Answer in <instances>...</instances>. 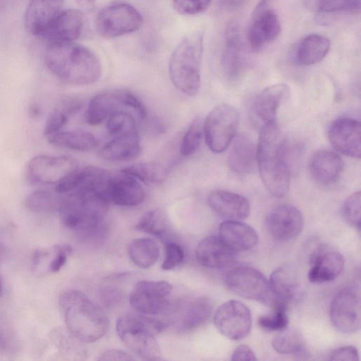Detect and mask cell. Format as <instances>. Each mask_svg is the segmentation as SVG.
Segmentation results:
<instances>
[{"label": "cell", "mask_w": 361, "mask_h": 361, "mask_svg": "<svg viewBox=\"0 0 361 361\" xmlns=\"http://www.w3.org/2000/svg\"><path fill=\"white\" fill-rule=\"evenodd\" d=\"M110 202L94 185H83L61 197L59 212L68 228L91 232L105 218Z\"/></svg>", "instance_id": "277c9868"}, {"label": "cell", "mask_w": 361, "mask_h": 361, "mask_svg": "<svg viewBox=\"0 0 361 361\" xmlns=\"http://www.w3.org/2000/svg\"><path fill=\"white\" fill-rule=\"evenodd\" d=\"M75 3L84 8H90L94 6L96 0H75Z\"/></svg>", "instance_id": "11a10c76"}, {"label": "cell", "mask_w": 361, "mask_h": 361, "mask_svg": "<svg viewBox=\"0 0 361 361\" xmlns=\"http://www.w3.org/2000/svg\"><path fill=\"white\" fill-rule=\"evenodd\" d=\"M106 129L114 136L137 130L135 116L128 111H119L107 118Z\"/></svg>", "instance_id": "7bdbcfd3"}, {"label": "cell", "mask_w": 361, "mask_h": 361, "mask_svg": "<svg viewBox=\"0 0 361 361\" xmlns=\"http://www.w3.org/2000/svg\"><path fill=\"white\" fill-rule=\"evenodd\" d=\"M287 311L274 310L272 312L261 315L257 319L258 326L266 331L279 332L288 328Z\"/></svg>", "instance_id": "ee69618b"}, {"label": "cell", "mask_w": 361, "mask_h": 361, "mask_svg": "<svg viewBox=\"0 0 361 361\" xmlns=\"http://www.w3.org/2000/svg\"><path fill=\"white\" fill-rule=\"evenodd\" d=\"M119 111H130L140 120H145L147 115L145 106L135 94L126 89H116L101 92L91 99L85 114L86 121L97 126Z\"/></svg>", "instance_id": "52a82bcc"}, {"label": "cell", "mask_w": 361, "mask_h": 361, "mask_svg": "<svg viewBox=\"0 0 361 361\" xmlns=\"http://www.w3.org/2000/svg\"><path fill=\"white\" fill-rule=\"evenodd\" d=\"M136 228L145 233L162 238L167 229V219L160 209L146 212L140 219Z\"/></svg>", "instance_id": "60d3db41"}, {"label": "cell", "mask_w": 361, "mask_h": 361, "mask_svg": "<svg viewBox=\"0 0 361 361\" xmlns=\"http://www.w3.org/2000/svg\"><path fill=\"white\" fill-rule=\"evenodd\" d=\"M308 280L313 283H322L336 279L344 267L343 255L332 248L321 247L312 254Z\"/></svg>", "instance_id": "603a6c76"}, {"label": "cell", "mask_w": 361, "mask_h": 361, "mask_svg": "<svg viewBox=\"0 0 361 361\" xmlns=\"http://www.w3.org/2000/svg\"><path fill=\"white\" fill-rule=\"evenodd\" d=\"M70 113L63 107L53 110L48 116L44 125L45 137L51 135L63 128L68 121Z\"/></svg>", "instance_id": "c3c4849f"}, {"label": "cell", "mask_w": 361, "mask_h": 361, "mask_svg": "<svg viewBox=\"0 0 361 361\" xmlns=\"http://www.w3.org/2000/svg\"><path fill=\"white\" fill-rule=\"evenodd\" d=\"M330 318L334 328L342 333L353 334L360 329L361 302L357 288L345 287L334 296Z\"/></svg>", "instance_id": "8fae6325"}, {"label": "cell", "mask_w": 361, "mask_h": 361, "mask_svg": "<svg viewBox=\"0 0 361 361\" xmlns=\"http://www.w3.org/2000/svg\"><path fill=\"white\" fill-rule=\"evenodd\" d=\"M242 34L237 22L228 25L221 62L225 74L231 80L238 79L245 68V48Z\"/></svg>", "instance_id": "44dd1931"}, {"label": "cell", "mask_w": 361, "mask_h": 361, "mask_svg": "<svg viewBox=\"0 0 361 361\" xmlns=\"http://www.w3.org/2000/svg\"><path fill=\"white\" fill-rule=\"evenodd\" d=\"M289 95V87L283 83L264 89L255 97L251 104L254 120L262 126L275 122L278 109L288 99Z\"/></svg>", "instance_id": "7402d4cb"}, {"label": "cell", "mask_w": 361, "mask_h": 361, "mask_svg": "<svg viewBox=\"0 0 361 361\" xmlns=\"http://www.w3.org/2000/svg\"><path fill=\"white\" fill-rule=\"evenodd\" d=\"M0 253H1V249H0Z\"/></svg>", "instance_id": "91938a15"}, {"label": "cell", "mask_w": 361, "mask_h": 361, "mask_svg": "<svg viewBox=\"0 0 361 361\" xmlns=\"http://www.w3.org/2000/svg\"><path fill=\"white\" fill-rule=\"evenodd\" d=\"M59 307L68 331L82 343H93L103 337L108 319L102 309L78 290L63 291Z\"/></svg>", "instance_id": "3957f363"}, {"label": "cell", "mask_w": 361, "mask_h": 361, "mask_svg": "<svg viewBox=\"0 0 361 361\" xmlns=\"http://www.w3.org/2000/svg\"><path fill=\"white\" fill-rule=\"evenodd\" d=\"M214 322L217 330L225 337L238 341L245 338L252 327L250 309L238 300H228L216 311Z\"/></svg>", "instance_id": "4fadbf2b"}, {"label": "cell", "mask_w": 361, "mask_h": 361, "mask_svg": "<svg viewBox=\"0 0 361 361\" xmlns=\"http://www.w3.org/2000/svg\"><path fill=\"white\" fill-rule=\"evenodd\" d=\"M142 150L137 130L115 136L100 150L99 156L109 161H124L135 159Z\"/></svg>", "instance_id": "f1b7e54d"}, {"label": "cell", "mask_w": 361, "mask_h": 361, "mask_svg": "<svg viewBox=\"0 0 361 361\" xmlns=\"http://www.w3.org/2000/svg\"><path fill=\"white\" fill-rule=\"evenodd\" d=\"M309 169L317 183L327 185L338 180L343 170V161L336 152L322 149L313 154Z\"/></svg>", "instance_id": "4316f807"}, {"label": "cell", "mask_w": 361, "mask_h": 361, "mask_svg": "<svg viewBox=\"0 0 361 361\" xmlns=\"http://www.w3.org/2000/svg\"><path fill=\"white\" fill-rule=\"evenodd\" d=\"M268 231L275 239L290 240L297 237L303 228V216L295 207L283 204L273 209L266 220Z\"/></svg>", "instance_id": "ffe728a7"}, {"label": "cell", "mask_w": 361, "mask_h": 361, "mask_svg": "<svg viewBox=\"0 0 361 361\" xmlns=\"http://www.w3.org/2000/svg\"><path fill=\"white\" fill-rule=\"evenodd\" d=\"M30 114L32 116H37L40 114V109L37 104H32L29 109Z\"/></svg>", "instance_id": "9f6ffc18"}, {"label": "cell", "mask_w": 361, "mask_h": 361, "mask_svg": "<svg viewBox=\"0 0 361 361\" xmlns=\"http://www.w3.org/2000/svg\"><path fill=\"white\" fill-rule=\"evenodd\" d=\"M65 0H30L24 15L26 31L42 37L49 25L62 11Z\"/></svg>", "instance_id": "cb8c5ba5"}, {"label": "cell", "mask_w": 361, "mask_h": 361, "mask_svg": "<svg viewBox=\"0 0 361 361\" xmlns=\"http://www.w3.org/2000/svg\"><path fill=\"white\" fill-rule=\"evenodd\" d=\"M99 360H133L130 355L119 350H109L104 352L98 358Z\"/></svg>", "instance_id": "f5cc1de1"}, {"label": "cell", "mask_w": 361, "mask_h": 361, "mask_svg": "<svg viewBox=\"0 0 361 361\" xmlns=\"http://www.w3.org/2000/svg\"><path fill=\"white\" fill-rule=\"evenodd\" d=\"M331 360L355 361L359 360V354L355 346L346 345L334 350L331 355Z\"/></svg>", "instance_id": "f907efd6"}, {"label": "cell", "mask_w": 361, "mask_h": 361, "mask_svg": "<svg viewBox=\"0 0 361 361\" xmlns=\"http://www.w3.org/2000/svg\"><path fill=\"white\" fill-rule=\"evenodd\" d=\"M54 257L52 258L49 270L55 273L60 271L67 260V257L71 253L72 247L68 245H57L53 247Z\"/></svg>", "instance_id": "681fc988"}, {"label": "cell", "mask_w": 361, "mask_h": 361, "mask_svg": "<svg viewBox=\"0 0 361 361\" xmlns=\"http://www.w3.org/2000/svg\"><path fill=\"white\" fill-rule=\"evenodd\" d=\"M166 326V323L153 316L127 313L118 319L116 330L122 342L134 354L147 360H160L161 350L156 335Z\"/></svg>", "instance_id": "8992f818"}, {"label": "cell", "mask_w": 361, "mask_h": 361, "mask_svg": "<svg viewBox=\"0 0 361 361\" xmlns=\"http://www.w3.org/2000/svg\"><path fill=\"white\" fill-rule=\"evenodd\" d=\"M211 209L226 220H243L250 211L247 200L237 193L224 190L211 192L207 198Z\"/></svg>", "instance_id": "484cf974"}, {"label": "cell", "mask_w": 361, "mask_h": 361, "mask_svg": "<svg viewBox=\"0 0 361 361\" xmlns=\"http://www.w3.org/2000/svg\"><path fill=\"white\" fill-rule=\"evenodd\" d=\"M257 162V147L246 134L241 133L234 137L228 157L230 169L238 174H247L252 171Z\"/></svg>", "instance_id": "f546056e"}, {"label": "cell", "mask_w": 361, "mask_h": 361, "mask_svg": "<svg viewBox=\"0 0 361 361\" xmlns=\"http://www.w3.org/2000/svg\"><path fill=\"white\" fill-rule=\"evenodd\" d=\"M257 147L261 178L270 193L283 197L288 192L290 169L286 142L276 121L262 126Z\"/></svg>", "instance_id": "7a4b0ae2"}, {"label": "cell", "mask_w": 361, "mask_h": 361, "mask_svg": "<svg viewBox=\"0 0 361 361\" xmlns=\"http://www.w3.org/2000/svg\"><path fill=\"white\" fill-rule=\"evenodd\" d=\"M247 0H221L222 5L229 9L235 10L241 7Z\"/></svg>", "instance_id": "db71d44e"}, {"label": "cell", "mask_w": 361, "mask_h": 361, "mask_svg": "<svg viewBox=\"0 0 361 361\" xmlns=\"http://www.w3.org/2000/svg\"><path fill=\"white\" fill-rule=\"evenodd\" d=\"M328 137L338 152L348 157L360 159L361 157V125L351 118L335 120L328 129Z\"/></svg>", "instance_id": "ac0fdd59"}, {"label": "cell", "mask_w": 361, "mask_h": 361, "mask_svg": "<svg viewBox=\"0 0 361 361\" xmlns=\"http://www.w3.org/2000/svg\"><path fill=\"white\" fill-rule=\"evenodd\" d=\"M203 135V123L201 118H196L182 138L180 147L181 155L188 157L194 154L200 145Z\"/></svg>", "instance_id": "b9f144b4"}, {"label": "cell", "mask_w": 361, "mask_h": 361, "mask_svg": "<svg viewBox=\"0 0 361 361\" xmlns=\"http://www.w3.org/2000/svg\"><path fill=\"white\" fill-rule=\"evenodd\" d=\"M6 345L5 338L3 334L0 331V348H3Z\"/></svg>", "instance_id": "6f0895ef"}, {"label": "cell", "mask_w": 361, "mask_h": 361, "mask_svg": "<svg viewBox=\"0 0 361 361\" xmlns=\"http://www.w3.org/2000/svg\"><path fill=\"white\" fill-rule=\"evenodd\" d=\"M44 61L50 72L68 85L92 84L102 73V63L95 53L74 42L49 44Z\"/></svg>", "instance_id": "6da1fadb"}, {"label": "cell", "mask_w": 361, "mask_h": 361, "mask_svg": "<svg viewBox=\"0 0 361 361\" xmlns=\"http://www.w3.org/2000/svg\"><path fill=\"white\" fill-rule=\"evenodd\" d=\"M195 255L201 265L214 269L227 268L236 259V252L214 235L207 236L198 243Z\"/></svg>", "instance_id": "d4e9b609"}, {"label": "cell", "mask_w": 361, "mask_h": 361, "mask_svg": "<svg viewBox=\"0 0 361 361\" xmlns=\"http://www.w3.org/2000/svg\"><path fill=\"white\" fill-rule=\"evenodd\" d=\"M212 310V302L207 298L199 297L187 302L178 318L179 330L188 332L200 326L209 319Z\"/></svg>", "instance_id": "1f68e13d"}, {"label": "cell", "mask_w": 361, "mask_h": 361, "mask_svg": "<svg viewBox=\"0 0 361 361\" xmlns=\"http://www.w3.org/2000/svg\"><path fill=\"white\" fill-rule=\"evenodd\" d=\"M219 237L235 252L251 250L258 243L255 230L238 220L221 222L219 227Z\"/></svg>", "instance_id": "83f0119b"}, {"label": "cell", "mask_w": 361, "mask_h": 361, "mask_svg": "<svg viewBox=\"0 0 361 361\" xmlns=\"http://www.w3.org/2000/svg\"><path fill=\"white\" fill-rule=\"evenodd\" d=\"M360 192H355L344 201L341 208L343 219L358 231L360 229Z\"/></svg>", "instance_id": "f6af8a7d"}, {"label": "cell", "mask_w": 361, "mask_h": 361, "mask_svg": "<svg viewBox=\"0 0 361 361\" xmlns=\"http://www.w3.org/2000/svg\"><path fill=\"white\" fill-rule=\"evenodd\" d=\"M269 0H262L256 8L247 32L252 50L258 51L275 40L281 32L279 18L274 11L267 7Z\"/></svg>", "instance_id": "e0dca14e"}, {"label": "cell", "mask_w": 361, "mask_h": 361, "mask_svg": "<svg viewBox=\"0 0 361 361\" xmlns=\"http://www.w3.org/2000/svg\"><path fill=\"white\" fill-rule=\"evenodd\" d=\"M86 23L85 16L80 10L61 11L42 37L49 44L73 42L82 35Z\"/></svg>", "instance_id": "d6986e66"}, {"label": "cell", "mask_w": 361, "mask_h": 361, "mask_svg": "<svg viewBox=\"0 0 361 361\" xmlns=\"http://www.w3.org/2000/svg\"><path fill=\"white\" fill-rule=\"evenodd\" d=\"M1 293H2V287H1V283L0 282V295H1Z\"/></svg>", "instance_id": "680465c9"}, {"label": "cell", "mask_w": 361, "mask_h": 361, "mask_svg": "<svg viewBox=\"0 0 361 361\" xmlns=\"http://www.w3.org/2000/svg\"><path fill=\"white\" fill-rule=\"evenodd\" d=\"M77 169L76 162L70 157L37 155L28 162L27 173L33 183L56 185Z\"/></svg>", "instance_id": "5bb4252c"}, {"label": "cell", "mask_w": 361, "mask_h": 361, "mask_svg": "<svg viewBox=\"0 0 361 361\" xmlns=\"http://www.w3.org/2000/svg\"><path fill=\"white\" fill-rule=\"evenodd\" d=\"M300 293V284L296 273L288 266L274 270L268 281L266 305L274 310L287 311L297 302Z\"/></svg>", "instance_id": "9a60e30c"}, {"label": "cell", "mask_w": 361, "mask_h": 361, "mask_svg": "<svg viewBox=\"0 0 361 361\" xmlns=\"http://www.w3.org/2000/svg\"><path fill=\"white\" fill-rule=\"evenodd\" d=\"M239 113L234 106L221 104L215 106L203 123L206 143L211 151H225L235 137L239 123Z\"/></svg>", "instance_id": "ba28073f"}, {"label": "cell", "mask_w": 361, "mask_h": 361, "mask_svg": "<svg viewBox=\"0 0 361 361\" xmlns=\"http://www.w3.org/2000/svg\"><path fill=\"white\" fill-rule=\"evenodd\" d=\"M48 190H37L30 193L25 199V206L30 210L38 213L58 211L61 197Z\"/></svg>", "instance_id": "8d00e7d4"}, {"label": "cell", "mask_w": 361, "mask_h": 361, "mask_svg": "<svg viewBox=\"0 0 361 361\" xmlns=\"http://www.w3.org/2000/svg\"><path fill=\"white\" fill-rule=\"evenodd\" d=\"M145 183L160 184L166 178V169L157 161L140 162L121 170Z\"/></svg>", "instance_id": "e575fe53"}, {"label": "cell", "mask_w": 361, "mask_h": 361, "mask_svg": "<svg viewBox=\"0 0 361 361\" xmlns=\"http://www.w3.org/2000/svg\"><path fill=\"white\" fill-rule=\"evenodd\" d=\"M51 340L56 347L65 355L82 360L87 355L82 342L78 340L67 329H56L51 332Z\"/></svg>", "instance_id": "74e56055"}, {"label": "cell", "mask_w": 361, "mask_h": 361, "mask_svg": "<svg viewBox=\"0 0 361 361\" xmlns=\"http://www.w3.org/2000/svg\"><path fill=\"white\" fill-rule=\"evenodd\" d=\"M128 255L132 262L141 269L154 265L159 257V248L150 238L134 239L129 245Z\"/></svg>", "instance_id": "836d02e7"}, {"label": "cell", "mask_w": 361, "mask_h": 361, "mask_svg": "<svg viewBox=\"0 0 361 361\" xmlns=\"http://www.w3.org/2000/svg\"><path fill=\"white\" fill-rule=\"evenodd\" d=\"M231 360L254 361L257 360V357L255 353L250 346L246 345H241L238 346L233 351Z\"/></svg>", "instance_id": "816d5d0a"}, {"label": "cell", "mask_w": 361, "mask_h": 361, "mask_svg": "<svg viewBox=\"0 0 361 361\" xmlns=\"http://www.w3.org/2000/svg\"><path fill=\"white\" fill-rule=\"evenodd\" d=\"M307 9L317 13L360 11L361 0H304Z\"/></svg>", "instance_id": "f35d334b"}, {"label": "cell", "mask_w": 361, "mask_h": 361, "mask_svg": "<svg viewBox=\"0 0 361 361\" xmlns=\"http://www.w3.org/2000/svg\"><path fill=\"white\" fill-rule=\"evenodd\" d=\"M101 192L110 203L118 206H136L145 199V192L137 180L121 171L116 174L109 172Z\"/></svg>", "instance_id": "2e32d148"}, {"label": "cell", "mask_w": 361, "mask_h": 361, "mask_svg": "<svg viewBox=\"0 0 361 361\" xmlns=\"http://www.w3.org/2000/svg\"><path fill=\"white\" fill-rule=\"evenodd\" d=\"M224 283L226 288L235 295L266 305L268 281L256 269L247 266L235 267L226 273Z\"/></svg>", "instance_id": "7c38bea8"}, {"label": "cell", "mask_w": 361, "mask_h": 361, "mask_svg": "<svg viewBox=\"0 0 361 361\" xmlns=\"http://www.w3.org/2000/svg\"><path fill=\"white\" fill-rule=\"evenodd\" d=\"M203 36L196 32L185 36L176 46L169 61V76L182 93L194 97L201 87L200 65Z\"/></svg>", "instance_id": "5b68a950"}, {"label": "cell", "mask_w": 361, "mask_h": 361, "mask_svg": "<svg viewBox=\"0 0 361 361\" xmlns=\"http://www.w3.org/2000/svg\"><path fill=\"white\" fill-rule=\"evenodd\" d=\"M273 348L282 355H300L304 352V343L297 332L288 330L278 332L271 341Z\"/></svg>", "instance_id": "ab89813d"}, {"label": "cell", "mask_w": 361, "mask_h": 361, "mask_svg": "<svg viewBox=\"0 0 361 361\" xmlns=\"http://www.w3.org/2000/svg\"><path fill=\"white\" fill-rule=\"evenodd\" d=\"M47 141L60 148L87 152L95 148L98 141L94 135L85 130H60L46 137Z\"/></svg>", "instance_id": "d6a6232c"}, {"label": "cell", "mask_w": 361, "mask_h": 361, "mask_svg": "<svg viewBox=\"0 0 361 361\" xmlns=\"http://www.w3.org/2000/svg\"><path fill=\"white\" fill-rule=\"evenodd\" d=\"M212 0H173V6L177 13L183 16H192L205 11Z\"/></svg>", "instance_id": "7dc6e473"}, {"label": "cell", "mask_w": 361, "mask_h": 361, "mask_svg": "<svg viewBox=\"0 0 361 361\" xmlns=\"http://www.w3.org/2000/svg\"><path fill=\"white\" fill-rule=\"evenodd\" d=\"M104 169L96 166L77 169L65 179L56 185L55 192L59 195L70 193L84 185L90 179L100 174Z\"/></svg>", "instance_id": "d590c367"}, {"label": "cell", "mask_w": 361, "mask_h": 361, "mask_svg": "<svg viewBox=\"0 0 361 361\" xmlns=\"http://www.w3.org/2000/svg\"><path fill=\"white\" fill-rule=\"evenodd\" d=\"M331 47L329 39L322 35L311 34L298 43L294 52V60L300 66H311L322 61Z\"/></svg>", "instance_id": "4dcf8cb0"}, {"label": "cell", "mask_w": 361, "mask_h": 361, "mask_svg": "<svg viewBox=\"0 0 361 361\" xmlns=\"http://www.w3.org/2000/svg\"><path fill=\"white\" fill-rule=\"evenodd\" d=\"M164 258L161 264L164 270H171L180 265L185 257L183 247L174 242H167L165 244Z\"/></svg>", "instance_id": "bcb514c9"}, {"label": "cell", "mask_w": 361, "mask_h": 361, "mask_svg": "<svg viewBox=\"0 0 361 361\" xmlns=\"http://www.w3.org/2000/svg\"><path fill=\"white\" fill-rule=\"evenodd\" d=\"M142 24V16L135 7L128 3L116 2L99 12L95 29L103 37L114 38L135 32Z\"/></svg>", "instance_id": "9c48e42d"}, {"label": "cell", "mask_w": 361, "mask_h": 361, "mask_svg": "<svg viewBox=\"0 0 361 361\" xmlns=\"http://www.w3.org/2000/svg\"><path fill=\"white\" fill-rule=\"evenodd\" d=\"M172 288L166 281H139L130 293V305L138 313L159 315L169 308Z\"/></svg>", "instance_id": "30bf717a"}]
</instances>
